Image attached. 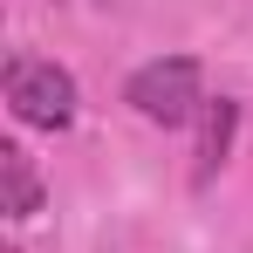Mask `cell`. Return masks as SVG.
I'll return each instance as SVG.
<instances>
[{"mask_svg": "<svg viewBox=\"0 0 253 253\" xmlns=\"http://www.w3.org/2000/svg\"><path fill=\"white\" fill-rule=\"evenodd\" d=\"M7 110H14V124L28 130H69L76 124V110H83V89L76 76L55 62V55H7Z\"/></svg>", "mask_w": 253, "mask_h": 253, "instance_id": "obj_1", "label": "cell"}, {"mask_svg": "<svg viewBox=\"0 0 253 253\" xmlns=\"http://www.w3.org/2000/svg\"><path fill=\"white\" fill-rule=\"evenodd\" d=\"M124 103L158 130H185V124H199V110H206V69L192 55H158V62H144L124 83Z\"/></svg>", "mask_w": 253, "mask_h": 253, "instance_id": "obj_2", "label": "cell"}, {"mask_svg": "<svg viewBox=\"0 0 253 253\" xmlns=\"http://www.w3.org/2000/svg\"><path fill=\"white\" fill-rule=\"evenodd\" d=\"M233 137H240V103H233V96H206V110H199V137H192V185H199V192L226 171Z\"/></svg>", "mask_w": 253, "mask_h": 253, "instance_id": "obj_3", "label": "cell"}, {"mask_svg": "<svg viewBox=\"0 0 253 253\" xmlns=\"http://www.w3.org/2000/svg\"><path fill=\"white\" fill-rule=\"evenodd\" d=\"M0 185H7V219L14 226H28L35 212H42V178H35V158L21 151V144H0Z\"/></svg>", "mask_w": 253, "mask_h": 253, "instance_id": "obj_4", "label": "cell"}]
</instances>
